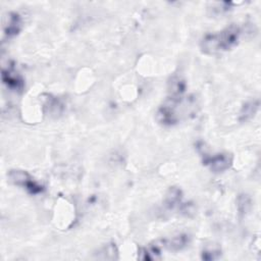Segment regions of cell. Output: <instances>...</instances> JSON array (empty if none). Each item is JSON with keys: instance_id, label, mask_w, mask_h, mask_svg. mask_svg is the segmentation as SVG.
<instances>
[{"instance_id": "1", "label": "cell", "mask_w": 261, "mask_h": 261, "mask_svg": "<svg viewBox=\"0 0 261 261\" xmlns=\"http://www.w3.org/2000/svg\"><path fill=\"white\" fill-rule=\"evenodd\" d=\"M196 107L197 101L195 97L170 96L157 109L155 117L160 124L165 126H172L180 122L182 117L193 114Z\"/></svg>"}, {"instance_id": "2", "label": "cell", "mask_w": 261, "mask_h": 261, "mask_svg": "<svg viewBox=\"0 0 261 261\" xmlns=\"http://www.w3.org/2000/svg\"><path fill=\"white\" fill-rule=\"evenodd\" d=\"M242 31L239 26L231 25L217 33L206 34L201 42V51L208 55H214L233 49L240 41Z\"/></svg>"}, {"instance_id": "3", "label": "cell", "mask_w": 261, "mask_h": 261, "mask_svg": "<svg viewBox=\"0 0 261 261\" xmlns=\"http://www.w3.org/2000/svg\"><path fill=\"white\" fill-rule=\"evenodd\" d=\"M9 178L12 183L25 188L29 193L33 195L39 194L43 191V187L39 185L36 181H34V179H32V177L27 172L19 170L11 171L9 174Z\"/></svg>"}, {"instance_id": "4", "label": "cell", "mask_w": 261, "mask_h": 261, "mask_svg": "<svg viewBox=\"0 0 261 261\" xmlns=\"http://www.w3.org/2000/svg\"><path fill=\"white\" fill-rule=\"evenodd\" d=\"M203 162L210 169L212 173L220 174L231 168L233 164V158L227 153H219L214 156L206 157Z\"/></svg>"}, {"instance_id": "5", "label": "cell", "mask_w": 261, "mask_h": 261, "mask_svg": "<svg viewBox=\"0 0 261 261\" xmlns=\"http://www.w3.org/2000/svg\"><path fill=\"white\" fill-rule=\"evenodd\" d=\"M3 81L13 91L22 92L25 87V82L22 76L16 72L13 68L4 69L3 71Z\"/></svg>"}, {"instance_id": "6", "label": "cell", "mask_w": 261, "mask_h": 261, "mask_svg": "<svg viewBox=\"0 0 261 261\" xmlns=\"http://www.w3.org/2000/svg\"><path fill=\"white\" fill-rule=\"evenodd\" d=\"M22 29V19L19 14L11 13L4 22V33L8 38L15 37Z\"/></svg>"}, {"instance_id": "7", "label": "cell", "mask_w": 261, "mask_h": 261, "mask_svg": "<svg viewBox=\"0 0 261 261\" xmlns=\"http://www.w3.org/2000/svg\"><path fill=\"white\" fill-rule=\"evenodd\" d=\"M259 106H260V102L258 99L251 100V101L245 103L239 113V120L241 122H246V121L250 120L251 118H253L255 116V114L257 113Z\"/></svg>"}, {"instance_id": "8", "label": "cell", "mask_w": 261, "mask_h": 261, "mask_svg": "<svg viewBox=\"0 0 261 261\" xmlns=\"http://www.w3.org/2000/svg\"><path fill=\"white\" fill-rule=\"evenodd\" d=\"M165 248L172 251H179L187 247L190 243V236L187 234H181L172 240H164Z\"/></svg>"}, {"instance_id": "9", "label": "cell", "mask_w": 261, "mask_h": 261, "mask_svg": "<svg viewBox=\"0 0 261 261\" xmlns=\"http://www.w3.org/2000/svg\"><path fill=\"white\" fill-rule=\"evenodd\" d=\"M186 82L178 76L173 77L170 82H169V91L171 96H175V97H180V96H184V93L186 92Z\"/></svg>"}, {"instance_id": "10", "label": "cell", "mask_w": 261, "mask_h": 261, "mask_svg": "<svg viewBox=\"0 0 261 261\" xmlns=\"http://www.w3.org/2000/svg\"><path fill=\"white\" fill-rule=\"evenodd\" d=\"M182 195H183L182 191L178 187L170 188V190L168 191V193L166 195V199H165L166 206L170 209L175 208L177 205H179L181 203Z\"/></svg>"}, {"instance_id": "11", "label": "cell", "mask_w": 261, "mask_h": 261, "mask_svg": "<svg viewBox=\"0 0 261 261\" xmlns=\"http://www.w3.org/2000/svg\"><path fill=\"white\" fill-rule=\"evenodd\" d=\"M251 199L247 194H240L237 199V207L239 211V215L241 218L246 216V214L251 209Z\"/></svg>"}, {"instance_id": "12", "label": "cell", "mask_w": 261, "mask_h": 261, "mask_svg": "<svg viewBox=\"0 0 261 261\" xmlns=\"http://www.w3.org/2000/svg\"><path fill=\"white\" fill-rule=\"evenodd\" d=\"M221 256V249L217 245H210L206 246L202 253H201V258L203 260L211 261V260H216Z\"/></svg>"}, {"instance_id": "13", "label": "cell", "mask_w": 261, "mask_h": 261, "mask_svg": "<svg viewBox=\"0 0 261 261\" xmlns=\"http://www.w3.org/2000/svg\"><path fill=\"white\" fill-rule=\"evenodd\" d=\"M117 248L115 244H107L105 245L98 254V258L100 259H117Z\"/></svg>"}]
</instances>
